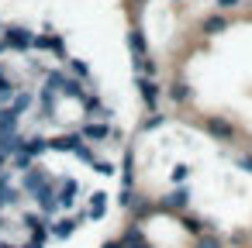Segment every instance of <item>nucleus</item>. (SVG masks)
<instances>
[{"label": "nucleus", "mask_w": 252, "mask_h": 248, "mask_svg": "<svg viewBox=\"0 0 252 248\" xmlns=\"http://www.w3.org/2000/svg\"><path fill=\"white\" fill-rule=\"evenodd\" d=\"M4 42H7V49H14V52H28L32 45H35V35L28 31V28H7L4 31Z\"/></svg>", "instance_id": "nucleus-1"}, {"label": "nucleus", "mask_w": 252, "mask_h": 248, "mask_svg": "<svg viewBox=\"0 0 252 248\" xmlns=\"http://www.w3.org/2000/svg\"><path fill=\"white\" fill-rule=\"evenodd\" d=\"M45 183H49V172H45L42 165H28V169H25V190H28V193L42 190Z\"/></svg>", "instance_id": "nucleus-2"}, {"label": "nucleus", "mask_w": 252, "mask_h": 248, "mask_svg": "<svg viewBox=\"0 0 252 248\" xmlns=\"http://www.w3.org/2000/svg\"><path fill=\"white\" fill-rule=\"evenodd\" d=\"M138 93H142L145 107L152 110V107H156V100H159V83H156V80H149V76H138Z\"/></svg>", "instance_id": "nucleus-3"}, {"label": "nucleus", "mask_w": 252, "mask_h": 248, "mask_svg": "<svg viewBox=\"0 0 252 248\" xmlns=\"http://www.w3.org/2000/svg\"><path fill=\"white\" fill-rule=\"evenodd\" d=\"M76 193H80V186H76V179H63V183H59V190H56V200H59L63 207H73V200H76Z\"/></svg>", "instance_id": "nucleus-4"}, {"label": "nucleus", "mask_w": 252, "mask_h": 248, "mask_svg": "<svg viewBox=\"0 0 252 248\" xmlns=\"http://www.w3.org/2000/svg\"><path fill=\"white\" fill-rule=\"evenodd\" d=\"M18 121H21V117H18L11 107H4V110H0V135H14V131H18Z\"/></svg>", "instance_id": "nucleus-5"}, {"label": "nucleus", "mask_w": 252, "mask_h": 248, "mask_svg": "<svg viewBox=\"0 0 252 248\" xmlns=\"http://www.w3.org/2000/svg\"><path fill=\"white\" fill-rule=\"evenodd\" d=\"M80 135L90 138V141H100V138H111V128H107V124H83Z\"/></svg>", "instance_id": "nucleus-6"}, {"label": "nucleus", "mask_w": 252, "mask_h": 248, "mask_svg": "<svg viewBox=\"0 0 252 248\" xmlns=\"http://www.w3.org/2000/svg\"><path fill=\"white\" fill-rule=\"evenodd\" d=\"M66 80H69V76H66V73H59V69H49V73H45V86H49L52 93H63Z\"/></svg>", "instance_id": "nucleus-7"}, {"label": "nucleus", "mask_w": 252, "mask_h": 248, "mask_svg": "<svg viewBox=\"0 0 252 248\" xmlns=\"http://www.w3.org/2000/svg\"><path fill=\"white\" fill-rule=\"evenodd\" d=\"M207 131L218 135V138H231V124L221 121V117H211V121H207Z\"/></svg>", "instance_id": "nucleus-8"}, {"label": "nucleus", "mask_w": 252, "mask_h": 248, "mask_svg": "<svg viewBox=\"0 0 252 248\" xmlns=\"http://www.w3.org/2000/svg\"><path fill=\"white\" fill-rule=\"evenodd\" d=\"M76 224H80V217H76V220H56V224H52V234H56V238H69V234L76 231Z\"/></svg>", "instance_id": "nucleus-9"}, {"label": "nucleus", "mask_w": 252, "mask_h": 248, "mask_svg": "<svg viewBox=\"0 0 252 248\" xmlns=\"http://www.w3.org/2000/svg\"><path fill=\"white\" fill-rule=\"evenodd\" d=\"M28 107H32V93H25V90H21V93H14V104H11V110H14V114L21 117V114H25Z\"/></svg>", "instance_id": "nucleus-10"}, {"label": "nucleus", "mask_w": 252, "mask_h": 248, "mask_svg": "<svg viewBox=\"0 0 252 248\" xmlns=\"http://www.w3.org/2000/svg\"><path fill=\"white\" fill-rule=\"evenodd\" d=\"M128 49H131L135 55H145V38H142V31H128Z\"/></svg>", "instance_id": "nucleus-11"}, {"label": "nucleus", "mask_w": 252, "mask_h": 248, "mask_svg": "<svg viewBox=\"0 0 252 248\" xmlns=\"http://www.w3.org/2000/svg\"><path fill=\"white\" fill-rule=\"evenodd\" d=\"M104 207H107V193H94L90 196V217H100Z\"/></svg>", "instance_id": "nucleus-12"}, {"label": "nucleus", "mask_w": 252, "mask_h": 248, "mask_svg": "<svg viewBox=\"0 0 252 248\" xmlns=\"http://www.w3.org/2000/svg\"><path fill=\"white\" fill-rule=\"evenodd\" d=\"M14 93H18V86H14L11 80H4V76H0V104H7V100H14Z\"/></svg>", "instance_id": "nucleus-13"}, {"label": "nucleus", "mask_w": 252, "mask_h": 248, "mask_svg": "<svg viewBox=\"0 0 252 248\" xmlns=\"http://www.w3.org/2000/svg\"><path fill=\"white\" fill-rule=\"evenodd\" d=\"M224 28H228L224 18H207V21H204V31H207V35H221Z\"/></svg>", "instance_id": "nucleus-14"}, {"label": "nucleus", "mask_w": 252, "mask_h": 248, "mask_svg": "<svg viewBox=\"0 0 252 248\" xmlns=\"http://www.w3.org/2000/svg\"><path fill=\"white\" fill-rule=\"evenodd\" d=\"M135 69H142L145 76H152V73H156V62H152L149 55H135Z\"/></svg>", "instance_id": "nucleus-15"}, {"label": "nucleus", "mask_w": 252, "mask_h": 248, "mask_svg": "<svg viewBox=\"0 0 252 248\" xmlns=\"http://www.w3.org/2000/svg\"><path fill=\"white\" fill-rule=\"evenodd\" d=\"M42 224H49L42 214H25V227H32V231H45Z\"/></svg>", "instance_id": "nucleus-16"}, {"label": "nucleus", "mask_w": 252, "mask_h": 248, "mask_svg": "<svg viewBox=\"0 0 252 248\" xmlns=\"http://www.w3.org/2000/svg\"><path fill=\"white\" fill-rule=\"evenodd\" d=\"M169 97H173L176 104H183V100H187V86H183V83H173V86H169Z\"/></svg>", "instance_id": "nucleus-17"}, {"label": "nucleus", "mask_w": 252, "mask_h": 248, "mask_svg": "<svg viewBox=\"0 0 252 248\" xmlns=\"http://www.w3.org/2000/svg\"><path fill=\"white\" fill-rule=\"evenodd\" d=\"M69 69H73V76H83V80L90 76V69H87V62H80V59H73V62H69Z\"/></svg>", "instance_id": "nucleus-18"}, {"label": "nucleus", "mask_w": 252, "mask_h": 248, "mask_svg": "<svg viewBox=\"0 0 252 248\" xmlns=\"http://www.w3.org/2000/svg\"><path fill=\"white\" fill-rule=\"evenodd\" d=\"M166 203H169V207H183V203H187V190H176V193H173Z\"/></svg>", "instance_id": "nucleus-19"}, {"label": "nucleus", "mask_w": 252, "mask_h": 248, "mask_svg": "<svg viewBox=\"0 0 252 248\" xmlns=\"http://www.w3.org/2000/svg\"><path fill=\"white\" fill-rule=\"evenodd\" d=\"M125 241H128V248H149V245H145V241H142V238H138L135 231H131V234H128Z\"/></svg>", "instance_id": "nucleus-20"}, {"label": "nucleus", "mask_w": 252, "mask_h": 248, "mask_svg": "<svg viewBox=\"0 0 252 248\" xmlns=\"http://www.w3.org/2000/svg\"><path fill=\"white\" fill-rule=\"evenodd\" d=\"M197 248H221V241H218V238H211V234H207V238H200V245H197Z\"/></svg>", "instance_id": "nucleus-21"}, {"label": "nucleus", "mask_w": 252, "mask_h": 248, "mask_svg": "<svg viewBox=\"0 0 252 248\" xmlns=\"http://www.w3.org/2000/svg\"><path fill=\"white\" fill-rule=\"evenodd\" d=\"M94 165H97V172H100V176H111V172H114V165H111V162H94Z\"/></svg>", "instance_id": "nucleus-22"}, {"label": "nucleus", "mask_w": 252, "mask_h": 248, "mask_svg": "<svg viewBox=\"0 0 252 248\" xmlns=\"http://www.w3.org/2000/svg\"><path fill=\"white\" fill-rule=\"evenodd\" d=\"M218 7H224V11L228 7H238V0H218Z\"/></svg>", "instance_id": "nucleus-23"}, {"label": "nucleus", "mask_w": 252, "mask_h": 248, "mask_svg": "<svg viewBox=\"0 0 252 248\" xmlns=\"http://www.w3.org/2000/svg\"><path fill=\"white\" fill-rule=\"evenodd\" d=\"M242 165H245V169H249V172H252V159H242Z\"/></svg>", "instance_id": "nucleus-24"}, {"label": "nucleus", "mask_w": 252, "mask_h": 248, "mask_svg": "<svg viewBox=\"0 0 252 248\" xmlns=\"http://www.w3.org/2000/svg\"><path fill=\"white\" fill-rule=\"evenodd\" d=\"M4 52H7V42H4V38H0V55H4Z\"/></svg>", "instance_id": "nucleus-25"}, {"label": "nucleus", "mask_w": 252, "mask_h": 248, "mask_svg": "<svg viewBox=\"0 0 252 248\" xmlns=\"http://www.w3.org/2000/svg\"><path fill=\"white\" fill-rule=\"evenodd\" d=\"M0 248H14V245H11V241H0Z\"/></svg>", "instance_id": "nucleus-26"}, {"label": "nucleus", "mask_w": 252, "mask_h": 248, "mask_svg": "<svg viewBox=\"0 0 252 248\" xmlns=\"http://www.w3.org/2000/svg\"><path fill=\"white\" fill-rule=\"evenodd\" d=\"M104 248H121V245H104Z\"/></svg>", "instance_id": "nucleus-27"}]
</instances>
